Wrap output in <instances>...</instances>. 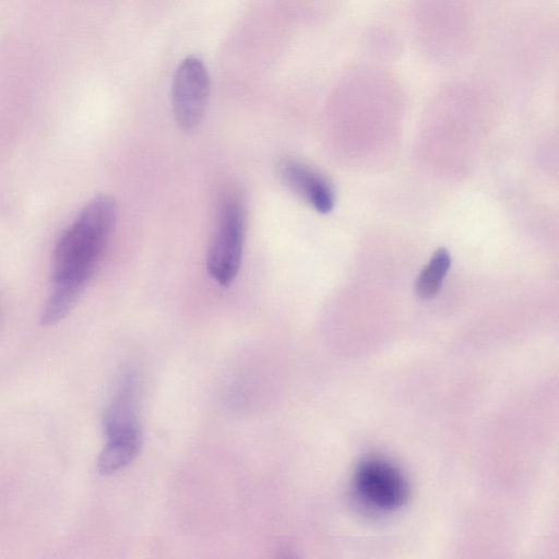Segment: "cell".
I'll list each match as a JSON object with an SVG mask.
<instances>
[{
    "label": "cell",
    "mask_w": 559,
    "mask_h": 559,
    "mask_svg": "<svg viewBox=\"0 0 559 559\" xmlns=\"http://www.w3.org/2000/svg\"><path fill=\"white\" fill-rule=\"evenodd\" d=\"M117 218L116 200L93 198L61 235L53 251L52 289L40 316L45 326L62 320L95 273Z\"/></svg>",
    "instance_id": "1"
},
{
    "label": "cell",
    "mask_w": 559,
    "mask_h": 559,
    "mask_svg": "<svg viewBox=\"0 0 559 559\" xmlns=\"http://www.w3.org/2000/svg\"><path fill=\"white\" fill-rule=\"evenodd\" d=\"M413 31L419 50L430 61H460L475 43L474 1L415 0Z\"/></svg>",
    "instance_id": "2"
},
{
    "label": "cell",
    "mask_w": 559,
    "mask_h": 559,
    "mask_svg": "<svg viewBox=\"0 0 559 559\" xmlns=\"http://www.w3.org/2000/svg\"><path fill=\"white\" fill-rule=\"evenodd\" d=\"M245 234V201L238 192H227L218 206L216 227L206 261L211 277L221 286L230 285L239 272Z\"/></svg>",
    "instance_id": "3"
},
{
    "label": "cell",
    "mask_w": 559,
    "mask_h": 559,
    "mask_svg": "<svg viewBox=\"0 0 559 559\" xmlns=\"http://www.w3.org/2000/svg\"><path fill=\"white\" fill-rule=\"evenodd\" d=\"M211 93V80L204 63L187 57L178 66L171 84V108L183 131H192L204 118Z\"/></svg>",
    "instance_id": "4"
},
{
    "label": "cell",
    "mask_w": 559,
    "mask_h": 559,
    "mask_svg": "<svg viewBox=\"0 0 559 559\" xmlns=\"http://www.w3.org/2000/svg\"><path fill=\"white\" fill-rule=\"evenodd\" d=\"M354 487L361 502L378 511L395 510L408 497V485L401 471L380 457L367 459L358 465Z\"/></svg>",
    "instance_id": "5"
},
{
    "label": "cell",
    "mask_w": 559,
    "mask_h": 559,
    "mask_svg": "<svg viewBox=\"0 0 559 559\" xmlns=\"http://www.w3.org/2000/svg\"><path fill=\"white\" fill-rule=\"evenodd\" d=\"M138 380L132 371H126L119 379L115 392L103 415L106 444L128 448L134 451L141 447V429L136 412Z\"/></svg>",
    "instance_id": "6"
},
{
    "label": "cell",
    "mask_w": 559,
    "mask_h": 559,
    "mask_svg": "<svg viewBox=\"0 0 559 559\" xmlns=\"http://www.w3.org/2000/svg\"><path fill=\"white\" fill-rule=\"evenodd\" d=\"M280 180L317 212L328 214L334 206V191L326 177L312 166L284 157L276 164Z\"/></svg>",
    "instance_id": "7"
},
{
    "label": "cell",
    "mask_w": 559,
    "mask_h": 559,
    "mask_svg": "<svg viewBox=\"0 0 559 559\" xmlns=\"http://www.w3.org/2000/svg\"><path fill=\"white\" fill-rule=\"evenodd\" d=\"M451 265V255L444 248L435 251L428 264L419 273L415 293L421 299L432 298L440 290Z\"/></svg>",
    "instance_id": "8"
}]
</instances>
